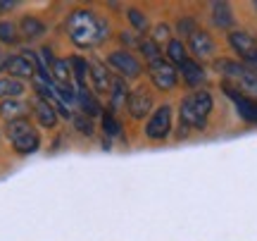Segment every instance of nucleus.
I'll return each mask as SVG.
<instances>
[{
    "label": "nucleus",
    "instance_id": "18",
    "mask_svg": "<svg viewBox=\"0 0 257 241\" xmlns=\"http://www.w3.org/2000/svg\"><path fill=\"white\" fill-rule=\"evenodd\" d=\"M212 19H214V24L221 29H229L233 24V15H231V8L226 3H214L212 5Z\"/></svg>",
    "mask_w": 257,
    "mask_h": 241
},
{
    "label": "nucleus",
    "instance_id": "11",
    "mask_svg": "<svg viewBox=\"0 0 257 241\" xmlns=\"http://www.w3.org/2000/svg\"><path fill=\"white\" fill-rule=\"evenodd\" d=\"M126 108L131 112V117H136V120H143L150 108H153V96L148 91L146 86H136L134 91L126 96Z\"/></svg>",
    "mask_w": 257,
    "mask_h": 241
},
{
    "label": "nucleus",
    "instance_id": "14",
    "mask_svg": "<svg viewBox=\"0 0 257 241\" xmlns=\"http://www.w3.org/2000/svg\"><path fill=\"white\" fill-rule=\"evenodd\" d=\"M88 72H91V79H93L95 91H100V93L112 91V79H110L107 67H102L98 60H91V62H88Z\"/></svg>",
    "mask_w": 257,
    "mask_h": 241
},
{
    "label": "nucleus",
    "instance_id": "24",
    "mask_svg": "<svg viewBox=\"0 0 257 241\" xmlns=\"http://www.w3.org/2000/svg\"><path fill=\"white\" fill-rule=\"evenodd\" d=\"M128 22L134 24L136 31H148V19H146V15H143L141 10H136V8L128 10Z\"/></svg>",
    "mask_w": 257,
    "mask_h": 241
},
{
    "label": "nucleus",
    "instance_id": "2",
    "mask_svg": "<svg viewBox=\"0 0 257 241\" xmlns=\"http://www.w3.org/2000/svg\"><path fill=\"white\" fill-rule=\"evenodd\" d=\"M212 93L210 91H193L181 101V122L195 129H202L207 124V117L212 112Z\"/></svg>",
    "mask_w": 257,
    "mask_h": 241
},
{
    "label": "nucleus",
    "instance_id": "7",
    "mask_svg": "<svg viewBox=\"0 0 257 241\" xmlns=\"http://www.w3.org/2000/svg\"><path fill=\"white\" fill-rule=\"evenodd\" d=\"M221 89H224V93L231 98V103L236 105V110H238L240 117H243L245 122H250V124H257V101L255 98H250V96H245V93L236 91L231 84H224Z\"/></svg>",
    "mask_w": 257,
    "mask_h": 241
},
{
    "label": "nucleus",
    "instance_id": "21",
    "mask_svg": "<svg viewBox=\"0 0 257 241\" xmlns=\"http://www.w3.org/2000/svg\"><path fill=\"white\" fill-rule=\"evenodd\" d=\"M69 67H72V74L76 76V84H79V89H86L83 84H86L88 62H86V60H81V57H72V60H69Z\"/></svg>",
    "mask_w": 257,
    "mask_h": 241
},
{
    "label": "nucleus",
    "instance_id": "26",
    "mask_svg": "<svg viewBox=\"0 0 257 241\" xmlns=\"http://www.w3.org/2000/svg\"><path fill=\"white\" fill-rule=\"evenodd\" d=\"M74 124L81 134H93V117L88 115H74Z\"/></svg>",
    "mask_w": 257,
    "mask_h": 241
},
{
    "label": "nucleus",
    "instance_id": "12",
    "mask_svg": "<svg viewBox=\"0 0 257 241\" xmlns=\"http://www.w3.org/2000/svg\"><path fill=\"white\" fill-rule=\"evenodd\" d=\"M188 46H191L193 55H198V57H212V53H214V41L202 29L193 31L191 36H188Z\"/></svg>",
    "mask_w": 257,
    "mask_h": 241
},
{
    "label": "nucleus",
    "instance_id": "27",
    "mask_svg": "<svg viewBox=\"0 0 257 241\" xmlns=\"http://www.w3.org/2000/svg\"><path fill=\"white\" fill-rule=\"evenodd\" d=\"M102 129L107 131L110 136L119 134V124H117V120H114V115H112V112H105V115H102Z\"/></svg>",
    "mask_w": 257,
    "mask_h": 241
},
{
    "label": "nucleus",
    "instance_id": "23",
    "mask_svg": "<svg viewBox=\"0 0 257 241\" xmlns=\"http://www.w3.org/2000/svg\"><path fill=\"white\" fill-rule=\"evenodd\" d=\"M126 96H128V91H126V86H124V82H121V79H114V82H112V105L119 108L121 103H126Z\"/></svg>",
    "mask_w": 257,
    "mask_h": 241
},
{
    "label": "nucleus",
    "instance_id": "29",
    "mask_svg": "<svg viewBox=\"0 0 257 241\" xmlns=\"http://www.w3.org/2000/svg\"><path fill=\"white\" fill-rule=\"evenodd\" d=\"M179 31L191 36L193 31H195V22H193V19H181V22H179Z\"/></svg>",
    "mask_w": 257,
    "mask_h": 241
},
{
    "label": "nucleus",
    "instance_id": "10",
    "mask_svg": "<svg viewBox=\"0 0 257 241\" xmlns=\"http://www.w3.org/2000/svg\"><path fill=\"white\" fill-rule=\"evenodd\" d=\"M107 65H110L114 72H119L121 76H128V79H134V76L141 74V62H138L131 53H126V50H114V53H110Z\"/></svg>",
    "mask_w": 257,
    "mask_h": 241
},
{
    "label": "nucleus",
    "instance_id": "17",
    "mask_svg": "<svg viewBox=\"0 0 257 241\" xmlns=\"http://www.w3.org/2000/svg\"><path fill=\"white\" fill-rule=\"evenodd\" d=\"M24 86L19 79H12V76H0V98L3 101H10V98H17L22 96Z\"/></svg>",
    "mask_w": 257,
    "mask_h": 241
},
{
    "label": "nucleus",
    "instance_id": "5",
    "mask_svg": "<svg viewBox=\"0 0 257 241\" xmlns=\"http://www.w3.org/2000/svg\"><path fill=\"white\" fill-rule=\"evenodd\" d=\"M38 57L34 53H17V55H10L3 62V72H8L12 79H31L38 74Z\"/></svg>",
    "mask_w": 257,
    "mask_h": 241
},
{
    "label": "nucleus",
    "instance_id": "31",
    "mask_svg": "<svg viewBox=\"0 0 257 241\" xmlns=\"http://www.w3.org/2000/svg\"><path fill=\"white\" fill-rule=\"evenodd\" d=\"M248 67H252V69H255V72H257V60H255V62H252V65H248Z\"/></svg>",
    "mask_w": 257,
    "mask_h": 241
},
{
    "label": "nucleus",
    "instance_id": "3",
    "mask_svg": "<svg viewBox=\"0 0 257 241\" xmlns=\"http://www.w3.org/2000/svg\"><path fill=\"white\" fill-rule=\"evenodd\" d=\"M217 69L233 82L236 91L245 93V96H250V98L257 101V72L252 67L240 65L236 60H226V57H224V60H217Z\"/></svg>",
    "mask_w": 257,
    "mask_h": 241
},
{
    "label": "nucleus",
    "instance_id": "32",
    "mask_svg": "<svg viewBox=\"0 0 257 241\" xmlns=\"http://www.w3.org/2000/svg\"><path fill=\"white\" fill-rule=\"evenodd\" d=\"M255 8H257V3H255Z\"/></svg>",
    "mask_w": 257,
    "mask_h": 241
},
{
    "label": "nucleus",
    "instance_id": "25",
    "mask_svg": "<svg viewBox=\"0 0 257 241\" xmlns=\"http://www.w3.org/2000/svg\"><path fill=\"white\" fill-rule=\"evenodd\" d=\"M17 27L10 24V22H3L0 24V41L3 43H17Z\"/></svg>",
    "mask_w": 257,
    "mask_h": 241
},
{
    "label": "nucleus",
    "instance_id": "19",
    "mask_svg": "<svg viewBox=\"0 0 257 241\" xmlns=\"http://www.w3.org/2000/svg\"><path fill=\"white\" fill-rule=\"evenodd\" d=\"M76 103L81 105L83 115H88V117H93V115L100 112V105H98V101L88 93V89H79V93H76Z\"/></svg>",
    "mask_w": 257,
    "mask_h": 241
},
{
    "label": "nucleus",
    "instance_id": "15",
    "mask_svg": "<svg viewBox=\"0 0 257 241\" xmlns=\"http://www.w3.org/2000/svg\"><path fill=\"white\" fill-rule=\"evenodd\" d=\"M29 112L27 103L24 101H17V98H10V101H3L0 103V115L5 117L8 122H17V120H24V115Z\"/></svg>",
    "mask_w": 257,
    "mask_h": 241
},
{
    "label": "nucleus",
    "instance_id": "30",
    "mask_svg": "<svg viewBox=\"0 0 257 241\" xmlns=\"http://www.w3.org/2000/svg\"><path fill=\"white\" fill-rule=\"evenodd\" d=\"M12 8H15V3H0V12H8Z\"/></svg>",
    "mask_w": 257,
    "mask_h": 241
},
{
    "label": "nucleus",
    "instance_id": "20",
    "mask_svg": "<svg viewBox=\"0 0 257 241\" xmlns=\"http://www.w3.org/2000/svg\"><path fill=\"white\" fill-rule=\"evenodd\" d=\"M19 27H22V31H24V36L27 38H38V36L46 34V24L36 17H24Z\"/></svg>",
    "mask_w": 257,
    "mask_h": 241
},
{
    "label": "nucleus",
    "instance_id": "8",
    "mask_svg": "<svg viewBox=\"0 0 257 241\" xmlns=\"http://www.w3.org/2000/svg\"><path fill=\"white\" fill-rule=\"evenodd\" d=\"M172 131V108L169 105H160L153 117L146 124V136L150 139H165L167 134Z\"/></svg>",
    "mask_w": 257,
    "mask_h": 241
},
{
    "label": "nucleus",
    "instance_id": "16",
    "mask_svg": "<svg viewBox=\"0 0 257 241\" xmlns=\"http://www.w3.org/2000/svg\"><path fill=\"white\" fill-rule=\"evenodd\" d=\"M181 74H184L188 86H200L205 82V69L198 62H193V60H186L184 65H181Z\"/></svg>",
    "mask_w": 257,
    "mask_h": 241
},
{
    "label": "nucleus",
    "instance_id": "28",
    "mask_svg": "<svg viewBox=\"0 0 257 241\" xmlns=\"http://www.w3.org/2000/svg\"><path fill=\"white\" fill-rule=\"evenodd\" d=\"M165 38H167V43H169V27H167V24H160L153 41H155V43H160V41H165Z\"/></svg>",
    "mask_w": 257,
    "mask_h": 241
},
{
    "label": "nucleus",
    "instance_id": "9",
    "mask_svg": "<svg viewBox=\"0 0 257 241\" xmlns=\"http://www.w3.org/2000/svg\"><path fill=\"white\" fill-rule=\"evenodd\" d=\"M229 43H231V48L248 62V65H252V62L257 60V38L250 36L248 31H231Z\"/></svg>",
    "mask_w": 257,
    "mask_h": 241
},
{
    "label": "nucleus",
    "instance_id": "22",
    "mask_svg": "<svg viewBox=\"0 0 257 241\" xmlns=\"http://www.w3.org/2000/svg\"><path fill=\"white\" fill-rule=\"evenodd\" d=\"M167 55H169V62H172V65H179V67L188 60V57H186V48L181 46L179 41H169V46H167Z\"/></svg>",
    "mask_w": 257,
    "mask_h": 241
},
{
    "label": "nucleus",
    "instance_id": "4",
    "mask_svg": "<svg viewBox=\"0 0 257 241\" xmlns=\"http://www.w3.org/2000/svg\"><path fill=\"white\" fill-rule=\"evenodd\" d=\"M5 134H8L12 148L17 150V153H22V155H29V153L38 150V146H41V136H38V131L34 129V124L29 120L8 122Z\"/></svg>",
    "mask_w": 257,
    "mask_h": 241
},
{
    "label": "nucleus",
    "instance_id": "6",
    "mask_svg": "<svg viewBox=\"0 0 257 241\" xmlns=\"http://www.w3.org/2000/svg\"><path fill=\"white\" fill-rule=\"evenodd\" d=\"M148 69H150V79H153V84H155L157 89L169 91V89H174L176 86L179 74H176V67L172 65L169 60L160 57V60H155V62H148Z\"/></svg>",
    "mask_w": 257,
    "mask_h": 241
},
{
    "label": "nucleus",
    "instance_id": "1",
    "mask_svg": "<svg viewBox=\"0 0 257 241\" xmlns=\"http://www.w3.org/2000/svg\"><path fill=\"white\" fill-rule=\"evenodd\" d=\"M67 34L79 48H93L110 34V24L93 10H74L67 19Z\"/></svg>",
    "mask_w": 257,
    "mask_h": 241
},
{
    "label": "nucleus",
    "instance_id": "13",
    "mask_svg": "<svg viewBox=\"0 0 257 241\" xmlns=\"http://www.w3.org/2000/svg\"><path fill=\"white\" fill-rule=\"evenodd\" d=\"M34 115H36L38 124L46 127V129H53L57 124V110L48 101H43V98H36V101H34Z\"/></svg>",
    "mask_w": 257,
    "mask_h": 241
}]
</instances>
